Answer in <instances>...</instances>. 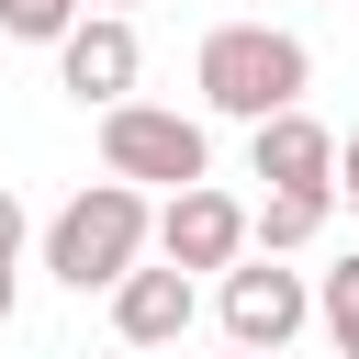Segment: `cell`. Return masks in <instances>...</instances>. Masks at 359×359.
<instances>
[{
    "instance_id": "3957f363",
    "label": "cell",
    "mask_w": 359,
    "mask_h": 359,
    "mask_svg": "<svg viewBox=\"0 0 359 359\" xmlns=\"http://www.w3.org/2000/svg\"><path fill=\"white\" fill-rule=\"evenodd\" d=\"M101 168H112L123 191L168 180V202H180V191H202V180H213V135H202L191 112H157V101H123V112H101Z\"/></svg>"
},
{
    "instance_id": "52a82bcc",
    "label": "cell",
    "mask_w": 359,
    "mask_h": 359,
    "mask_svg": "<svg viewBox=\"0 0 359 359\" xmlns=\"http://www.w3.org/2000/svg\"><path fill=\"white\" fill-rule=\"evenodd\" d=\"M247 157H258L269 191H337V135H325L314 112H269V123L247 135Z\"/></svg>"
},
{
    "instance_id": "2e32d148",
    "label": "cell",
    "mask_w": 359,
    "mask_h": 359,
    "mask_svg": "<svg viewBox=\"0 0 359 359\" xmlns=\"http://www.w3.org/2000/svg\"><path fill=\"white\" fill-rule=\"evenodd\" d=\"M101 11H123V0H101Z\"/></svg>"
},
{
    "instance_id": "277c9868",
    "label": "cell",
    "mask_w": 359,
    "mask_h": 359,
    "mask_svg": "<svg viewBox=\"0 0 359 359\" xmlns=\"http://www.w3.org/2000/svg\"><path fill=\"white\" fill-rule=\"evenodd\" d=\"M303 325H314V280H303V269H280V258H236V269H224V337H236V348L280 359Z\"/></svg>"
},
{
    "instance_id": "ba28073f",
    "label": "cell",
    "mask_w": 359,
    "mask_h": 359,
    "mask_svg": "<svg viewBox=\"0 0 359 359\" xmlns=\"http://www.w3.org/2000/svg\"><path fill=\"white\" fill-rule=\"evenodd\" d=\"M191 314H202V292H191L168 258H157V269H135V280L112 292V337H123V348H180V337H191Z\"/></svg>"
},
{
    "instance_id": "8992f818",
    "label": "cell",
    "mask_w": 359,
    "mask_h": 359,
    "mask_svg": "<svg viewBox=\"0 0 359 359\" xmlns=\"http://www.w3.org/2000/svg\"><path fill=\"white\" fill-rule=\"evenodd\" d=\"M135 67H146V45H135L123 11H90V22L56 45V79H67L90 112H123V101H135Z\"/></svg>"
},
{
    "instance_id": "5bb4252c",
    "label": "cell",
    "mask_w": 359,
    "mask_h": 359,
    "mask_svg": "<svg viewBox=\"0 0 359 359\" xmlns=\"http://www.w3.org/2000/svg\"><path fill=\"white\" fill-rule=\"evenodd\" d=\"M0 325H11V269H0Z\"/></svg>"
},
{
    "instance_id": "7c38bea8",
    "label": "cell",
    "mask_w": 359,
    "mask_h": 359,
    "mask_svg": "<svg viewBox=\"0 0 359 359\" xmlns=\"http://www.w3.org/2000/svg\"><path fill=\"white\" fill-rule=\"evenodd\" d=\"M22 236H34V224H22V202H11V191H0V269H11V258H22Z\"/></svg>"
},
{
    "instance_id": "9a60e30c",
    "label": "cell",
    "mask_w": 359,
    "mask_h": 359,
    "mask_svg": "<svg viewBox=\"0 0 359 359\" xmlns=\"http://www.w3.org/2000/svg\"><path fill=\"white\" fill-rule=\"evenodd\" d=\"M224 359H258V348H224Z\"/></svg>"
},
{
    "instance_id": "7a4b0ae2",
    "label": "cell",
    "mask_w": 359,
    "mask_h": 359,
    "mask_svg": "<svg viewBox=\"0 0 359 359\" xmlns=\"http://www.w3.org/2000/svg\"><path fill=\"white\" fill-rule=\"evenodd\" d=\"M146 236H157L146 191L90 180V191H79V202L45 224V269H56L67 292H123V280H135V258H146Z\"/></svg>"
},
{
    "instance_id": "30bf717a",
    "label": "cell",
    "mask_w": 359,
    "mask_h": 359,
    "mask_svg": "<svg viewBox=\"0 0 359 359\" xmlns=\"http://www.w3.org/2000/svg\"><path fill=\"white\" fill-rule=\"evenodd\" d=\"M314 325L337 337V359H359V247H348V258L314 280Z\"/></svg>"
},
{
    "instance_id": "6da1fadb",
    "label": "cell",
    "mask_w": 359,
    "mask_h": 359,
    "mask_svg": "<svg viewBox=\"0 0 359 359\" xmlns=\"http://www.w3.org/2000/svg\"><path fill=\"white\" fill-rule=\"evenodd\" d=\"M303 90H314L303 34H269V22H213V34H202V101L236 112L247 135H258L269 112H303Z\"/></svg>"
},
{
    "instance_id": "9c48e42d",
    "label": "cell",
    "mask_w": 359,
    "mask_h": 359,
    "mask_svg": "<svg viewBox=\"0 0 359 359\" xmlns=\"http://www.w3.org/2000/svg\"><path fill=\"white\" fill-rule=\"evenodd\" d=\"M325 213H337V191H269V202L247 213V236H258L269 258H292V247H314V236H325Z\"/></svg>"
},
{
    "instance_id": "8fae6325",
    "label": "cell",
    "mask_w": 359,
    "mask_h": 359,
    "mask_svg": "<svg viewBox=\"0 0 359 359\" xmlns=\"http://www.w3.org/2000/svg\"><path fill=\"white\" fill-rule=\"evenodd\" d=\"M90 22V0H0V34L11 45H67Z\"/></svg>"
},
{
    "instance_id": "5b68a950",
    "label": "cell",
    "mask_w": 359,
    "mask_h": 359,
    "mask_svg": "<svg viewBox=\"0 0 359 359\" xmlns=\"http://www.w3.org/2000/svg\"><path fill=\"white\" fill-rule=\"evenodd\" d=\"M157 258H168L180 280H191V269H236V258H247V202H236V191H213V180H202V191H180V202L157 213Z\"/></svg>"
},
{
    "instance_id": "4fadbf2b",
    "label": "cell",
    "mask_w": 359,
    "mask_h": 359,
    "mask_svg": "<svg viewBox=\"0 0 359 359\" xmlns=\"http://www.w3.org/2000/svg\"><path fill=\"white\" fill-rule=\"evenodd\" d=\"M337 191H348V213H359V123L337 135Z\"/></svg>"
}]
</instances>
